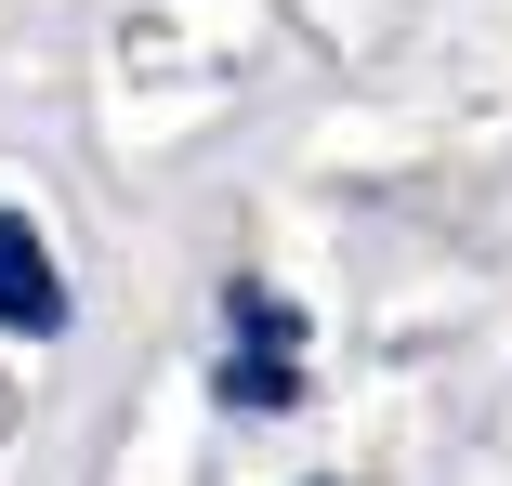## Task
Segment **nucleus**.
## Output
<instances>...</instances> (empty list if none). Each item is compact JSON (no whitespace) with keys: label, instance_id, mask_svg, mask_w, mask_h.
Segmentation results:
<instances>
[{"label":"nucleus","instance_id":"f257e3e1","mask_svg":"<svg viewBox=\"0 0 512 486\" xmlns=\"http://www.w3.org/2000/svg\"><path fill=\"white\" fill-rule=\"evenodd\" d=\"M224 329H237V355H224V408H302V316L276 303L263 276L224 289Z\"/></svg>","mask_w":512,"mask_h":486},{"label":"nucleus","instance_id":"f03ea898","mask_svg":"<svg viewBox=\"0 0 512 486\" xmlns=\"http://www.w3.org/2000/svg\"><path fill=\"white\" fill-rule=\"evenodd\" d=\"M0 329L66 342V276H53V237H40L27 211H0Z\"/></svg>","mask_w":512,"mask_h":486}]
</instances>
